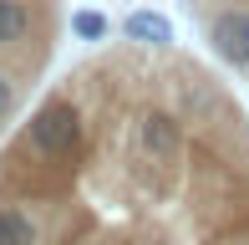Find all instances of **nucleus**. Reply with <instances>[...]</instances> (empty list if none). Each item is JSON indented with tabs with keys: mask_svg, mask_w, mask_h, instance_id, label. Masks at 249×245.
I'll return each instance as SVG.
<instances>
[{
	"mask_svg": "<svg viewBox=\"0 0 249 245\" xmlns=\"http://www.w3.org/2000/svg\"><path fill=\"white\" fill-rule=\"evenodd\" d=\"M26 143L41 159H71L82 148V113H76L66 97H46V102L31 113L26 122Z\"/></svg>",
	"mask_w": 249,
	"mask_h": 245,
	"instance_id": "obj_1",
	"label": "nucleus"
},
{
	"mask_svg": "<svg viewBox=\"0 0 249 245\" xmlns=\"http://www.w3.org/2000/svg\"><path fill=\"white\" fill-rule=\"evenodd\" d=\"M209 46L234 72H249V5H224L209 16Z\"/></svg>",
	"mask_w": 249,
	"mask_h": 245,
	"instance_id": "obj_2",
	"label": "nucleus"
},
{
	"mask_svg": "<svg viewBox=\"0 0 249 245\" xmlns=\"http://www.w3.org/2000/svg\"><path fill=\"white\" fill-rule=\"evenodd\" d=\"M138 143H142V153H148L153 163H168L183 148V122L173 113H163V107H153V113H142V122H138Z\"/></svg>",
	"mask_w": 249,
	"mask_h": 245,
	"instance_id": "obj_3",
	"label": "nucleus"
},
{
	"mask_svg": "<svg viewBox=\"0 0 249 245\" xmlns=\"http://www.w3.org/2000/svg\"><path fill=\"white\" fill-rule=\"evenodd\" d=\"M122 36H127L132 46L163 51V46H173V20H168L163 10H127V16H122Z\"/></svg>",
	"mask_w": 249,
	"mask_h": 245,
	"instance_id": "obj_4",
	"label": "nucleus"
},
{
	"mask_svg": "<svg viewBox=\"0 0 249 245\" xmlns=\"http://www.w3.org/2000/svg\"><path fill=\"white\" fill-rule=\"evenodd\" d=\"M0 245H41V225L16 204H0Z\"/></svg>",
	"mask_w": 249,
	"mask_h": 245,
	"instance_id": "obj_5",
	"label": "nucleus"
},
{
	"mask_svg": "<svg viewBox=\"0 0 249 245\" xmlns=\"http://www.w3.org/2000/svg\"><path fill=\"white\" fill-rule=\"evenodd\" d=\"M31 31V5L26 0H0V51L20 46Z\"/></svg>",
	"mask_w": 249,
	"mask_h": 245,
	"instance_id": "obj_6",
	"label": "nucleus"
},
{
	"mask_svg": "<svg viewBox=\"0 0 249 245\" xmlns=\"http://www.w3.org/2000/svg\"><path fill=\"white\" fill-rule=\"evenodd\" d=\"M71 36L76 41H107L112 36V20L102 10H71Z\"/></svg>",
	"mask_w": 249,
	"mask_h": 245,
	"instance_id": "obj_7",
	"label": "nucleus"
},
{
	"mask_svg": "<svg viewBox=\"0 0 249 245\" xmlns=\"http://www.w3.org/2000/svg\"><path fill=\"white\" fill-rule=\"evenodd\" d=\"M16 97H20V92H16V77H10L5 66H0V122L16 113Z\"/></svg>",
	"mask_w": 249,
	"mask_h": 245,
	"instance_id": "obj_8",
	"label": "nucleus"
}]
</instances>
